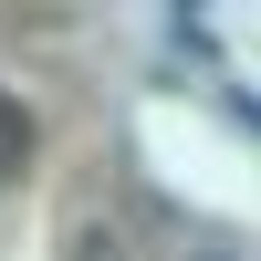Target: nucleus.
I'll return each mask as SVG.
<instances>
[{"label":"nucleus","mask_w":261,"mask_h":261,"mask_svg":"<svg viewBox=\"0 0 261 261\" xmlns=\"http://www.w3.org/2000/svg\"><path fill=\"white\" fill-rule=\"evenodd\" d=\"M32 157H42V125H32V105L0 84V188H21V178H32Z\"/></svg>","instance_id":"nucleus-1"}]
</instances>
